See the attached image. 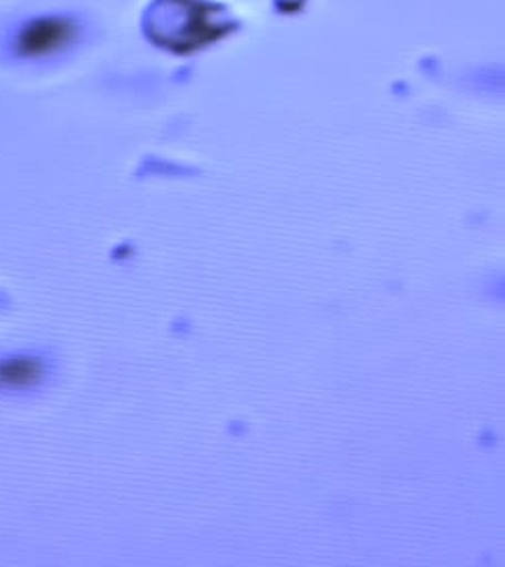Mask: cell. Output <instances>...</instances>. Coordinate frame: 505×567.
<instances>
[{
    "label": "cell",
    "instance_id": "obj_1",
    "mask_svg": "<svg viewBox=\"0 0 505 567\" xmlns=\"http://www.w3.org/2000/svg\"><path fill=\"white\" fill-rule=\"evenodd\" d=\"M76 28L73 21L62 17H40L28 21L17 31V56L28 60H44L56 56L75 42Z\"/></svg>",
    "mask_w": 505,
    "mask_h": 567
},
{
    "label": "cell",
    "instance_id": "obj_2",
    "mask_svg": "<svg viewBox=\"0 0 505 567\" xmlns=\"http://www.w3.org/2000/svg\"><path fill=\"white\" fill-rule=\"evenodd\" d=\"M44 378V363L35 358H11L0 361V389H31Z\"/></svg>",
    "mask_w": 505,
    "mask_h": 567
}]
</instances>
